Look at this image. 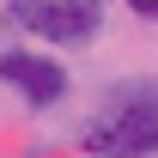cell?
<instances>
[{"instance_id":"obj_1","label":"cell","mask_w":158,"mask_h":158,"mask_svg":"<svg viewBox=\"0 0 158 158\" xmlns=\"http://www.w3.org/2000/svg\"><path fill=\"white\" fill-rule=\"evenodd\" d=\"M85 158H158V73H128L103 85L98 110L79 128Z\"/></svg>"},{"instance_id":"obj_4","label":"cell","mask_w":158,"mask_h":158,"mask_svg":"<svg viewBox=\"0 0 158 158\" xmlns=\"http://www.w3.org/2000/svg\"><path fill=\"white\" fill-rule=\"evenodd\" d=\"M128 12H134L140 24H158V0H128Z\"/></svg>"},{"instance_id":"obj_3","label":"cell","mask_w":158,"mask_h":158,"mask_svg":"<svg viewBox=\"0 0 158 158\" xmlns=\"http://www.w3.org/2000/svg\"><path fill=\"white\" fill-rule=\"evenodd\" d=\"M0 85H6V91H19L24 110L49 116V110H61V103H67L73 73H67V61H61V55H43V49L12 43V49H0Z\"/></svg>"},{"instance_id":"obj_2","label":"cell","mask_w":158,"mask_h":158,"mask_svg":"<svg viewBox=\"0 0 158 158\" xmlns=\"http://www.w3.org/2000/svg\"><path fill=\"white\" fill-rule=\"evenodd\" d=\"M6 19L37 43L85 49L103 37V0H6Z\"/></svg>"}]
</instances>
